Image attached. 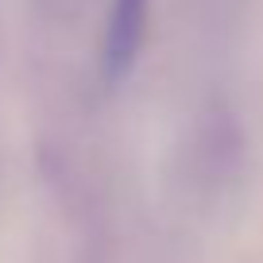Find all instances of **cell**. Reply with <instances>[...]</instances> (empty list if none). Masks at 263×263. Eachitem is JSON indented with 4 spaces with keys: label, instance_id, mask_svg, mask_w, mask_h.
Listing matches in <instances>:
<instances>
[{
    "label": "cell",
    "instance_id": "obj_1",
    "mask_svg": "<svg viewBox=\"0 0 263 263\" xmlns=\"http://www.w3.org/2000/svg\"><path fill=\"white\" fill-rule=\"evenodd\" d=\"M147 12L151 0H112L101 39V74L108 85H120L140 62L143 39H147Z\"/></svg>",
    "mask_w": 263,
    "mask_h": 263
}]
</instances>
